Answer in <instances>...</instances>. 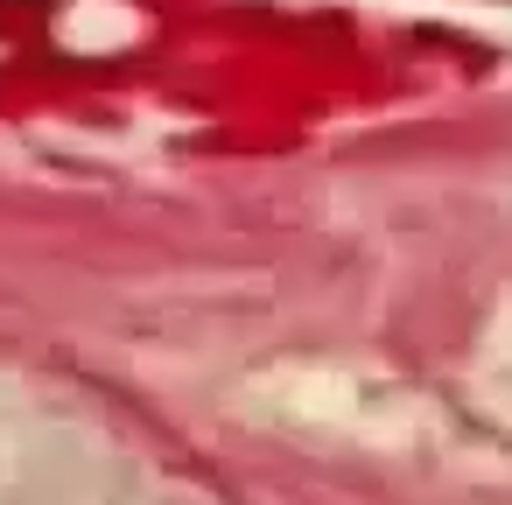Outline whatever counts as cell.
Listing matches in <instances>:
<instances>
[]
</instances>
